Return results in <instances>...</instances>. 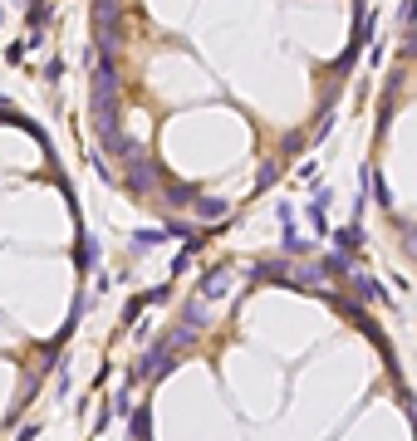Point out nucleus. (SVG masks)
<instances>
[]
</instances>
